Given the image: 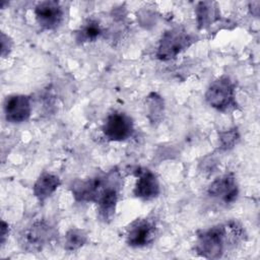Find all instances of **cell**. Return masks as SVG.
Masks as SVG:
<instances>
[{
    "label": "cell",
    "instance_id": "cell-16",
    "mask_svg": "<svg viewBox=\"0 0 260 260\" xmlns=\"http://www.w3.org/2000/svg\"><path fill=\"white\" fill-rule=\"evenodd\" d=\"M88 241L87 233L78 228H71L69 229L65 236H64V242L63 246L66 251L74 252L82 248Z\"/></svg>",
    "mask_w": 260,
    "mask_h": 260
},
{
    "label": "cell",
    "instance_id": "cell-7",
    "mask_svg": "<svg viewBox=\"0 0 260 260\" xmlns=\"http://www.w3.org/2000/svg\"><path fill=\"white\" fill-rule=\"evenodd\" d=\"M157 228L153 218L139 217L126 229L125 242L132 248H143L153 243Z\"/></svg>",
    "mask_w": 260,
    "mask_h": 260
},
{
    "label": "cell",
    "instance_id": "cell-19",
    "mask_svg": "<svg viewBox=\"0 0 260 260\" xmlns=\"http://www.w3.org/2000/svg\"><path fill=\"white\" fill-rule=\"evenodd\" d=\"M9 232H10V228H9L8 222H6L5 220H2L1 221V234H0V239H1V245L2 246L5 244V241L8 238Z\"/></svg>",
    "mask_w": 260,
    "mask_h": 260
},
{
    "label": "cell",
    "instance_id": "cell-3",
    "mask_svg": "<svg viewBox=\"0 0 260 260\" xmlns=\"http://www.w3.org/2000/svg\"><path fill=\"white\" fill-rule=\"evenodd\" d=\"M204 98L211 108L221 113L238 108L235 82L228 75H222L212 81L206 89Z\"/></svg>",
    "mask_w": 260,
    "mask_h": 260
},
{
    "label": "cell",
    "instance_id": "cell-9",
    "mask_svg": "<svg viewBox=\"0 0 260 260\" xmlns=\"http://www.w3.org/2000/svg\"><path fill=\"white\" fill-rule=\"evenodd\" d=\"M207 195L225 205L234 203L239 196V185L233 173L214 179L207 188Z\"/></svg>",
    "mask_w": 260,
    "mask_h": 260
},
{
    "label": "cell",
    "instance_id": "cell-8",
    "mask_svg": "<svg viewBox=\"0 0 260 260\" xmlns=\"http://www.w3.org/2000/svg\"><path fill=\"white\" fill-rule=\"evenodd\" d=\"M34 14L37 23L46 30L58 28L64 18V10L56 0L38 2L34 8Z\"/></svg>",
    "mask_w": 260,
    "mask_h": 260
},
{
    "label": "cell",
    "instance_id": "cell-2",
    "mask_svg": "<svg viewBox=\"0 0 260 260\" xmlns=\"http://www.w3.org/2000/svg\"><path fill=\"white\" fill-rule=\"evenodd\" d=\"M120 182H123V177L117 168H113L84 180H75L70 185V191L78 202L95 203L108 188Z\"/></svg>",
    "mask_w": 260,
    "mask_h": 260
},
{
    "label": "cell",
    "instance_id": "cell-12",
    "mask_svg": "<svg viewBox=\"0 0 260 260\" xmlns=\"http://www.w3.org/2000/svg\"><path fill=\"white\" fill-rule=\"evenodd\" d=\"M61 185V180L58 176L51 173H43L39 176L32 186V193L39 202L46 201L51 197Z\"/></svg>",
    "mask_w": 260,
    "mask_h": 260
},
{
    "label": "cell",
    "instance_id": "cell-17",
    "mask_svg": "<svg viewBox=\"0 0 260 260\" xmlns=\"http://www.w3.org/2000/svg\"><path fill=\"white\" fill-rule=\"evenodd\" d=\"M218 140L220 148L223 150L232 149L236 146L238 141L240 140V134L237 128L228 129L224 131H220L218 134Z\"/></svg>",
    "mask_w": 260,
    "mask_h": 260
},
{
    "label": "cell",
    "instance_id": "cell-4",
    "mask_svg": "<svg viewBox=\"0 0 260 260\" xmlns=\"http://www.w3.org/2000/svg\"><path fill=\"white\" fill-rule=\"evenodd\" d=\"M196 42V38L182 26L166 30L157 45L155 56L160 61L175 59Z\"/></svg>",
    "mask_w": 260,
    "mask_h": 260
},
{
    "label": "cell",
    "instance_id": "cell-18",
    "mask_svg": "<svg viewBox=\"0 0 260 260\" xmlns=\"http://www.w3.org/2000/svg\"><path fill=\"white\" fill-rule=\"evenodd\" d=\"M13 47V41L10 39V37H8L7 35H5L4 32H1V56L3 58L7 57Z\"/></svg>",
    "mask_w": 260,
    "mask_h": 260
},
{
    "label": "cell",
    "instance_id": "cell-6",
    "mask_svg": "<svg viewBox=\"0 0 260 260\" xmlns=\"http://www.w3.org/2000/svg\"><path fill=\"white\" fill-rule=\"evenodd\" d=\"M102 131L107 140L122 142L133 135L134 122L126 113L114 111L106 117L102 126Z\"/></svg>",
    "mask_w": 260,
    "mask_h": 260
},
{
    "label": "cell",
    "instance_id": "cell-14",
    "mask_svg": "<svg viewBox=\"0 0 260 260\" xmlns=\"http://www.w3.org/2000/svg\"><path fill=\"white\" fill-rule=\"evenodd\" d=\"M102 34L103 29L99 21L88 19L75 31V40L79 44L90 43L96 41Z\"/></svg>",
    "mask_w": 260,
    "mask_h": 260
},
{
    "label": "cell",
    "instance_id": "cell-11",
    "mask_svg": "<svg viewBox=\"0 0 260 260\" xmlns=\"http://www.w3.org/2000/svg\"><path fill=\"white\" fill-rule=\"evenodd\" d=\"M3 109L7 122L23 123L31 115V100L25 94H11L5 99Z\"/></svg>",
    "mask_w": 260,
    "mask_h": 260
},
{
    "label": "cell",
    "instance_id": "cell-10",
    "mask_svg": "<svg viewBox=\"0 0 260 260\" xmlns=\"http://www.w3.org/2000/svg\"><path fill=\"white\" fill-rule=\"evenodd\" d=\"M136 183L133 188V195L143 201L155 199L160 193V185L156 175L147 168H137L134 171Z\"/></svg>",
    "mask_w": 260,
    "mask_h": 260
},
{
    "label": "cell",
    "instance_id": "cell-5",
    "mask_svg": "<svg viewBox=\"0 0 260 260\" xmlns=\"http://www.w3.org/2000/svg\"><path fill=\"white\" fill-rule=\"evenodd\" d=\"M56 236L54 226L45 219H39L20 234L19 246L28 253H40L55 241Z\"/></svg>",
    "mask_w": 260,
    "mask_h": 260
},
{
    "label": "cell",
    "instance_id": "cell-15",
    "mask_svg": "<svg viewBox=\"0 0 260 260\" xmlns=\"http://www.w3.org/2000/svg\"><path fill=\"white\" fill-rule=\"evenodd\" d=\"M147 117L152 124L159 123L164 118L165 102L157 92H150L145 99Z\"/></svg>",
    "mask_w": 260,
    "mask_h": 260
},
{
    "label": "cell",
    "instance_id": "cell-1",
    "mask_svg": "<svg viewBox=\"0 0 260 260\" xmlns=\"http://www.w3.org/2000/svg\"><path fill=\"white\" fill-rule=\"evenodd\" d=\"M245 229L236 220L199 230L194 244L195 253L206 259L221 258L228 248L245 241Z\"/></svg>",
    "mask_w": 260,
    "mask_h": 260
},
{
    "label": "cell",
    "instance_id": "cell-13",
    "mask_svg": "<svg viewBox=\"0 0 260 260\" xmlns=\"http://www.w3.org/2000/svg\"><path fill=\"white\" fill-rule=\"evenodd\" d=\"M196 22L199 29H205L212 23L219 20L220 11L215 2L201 1L195 8Z\"/></svg>",
    "mask_w": 260,
    "mask_h": 260
}]
</instances>
